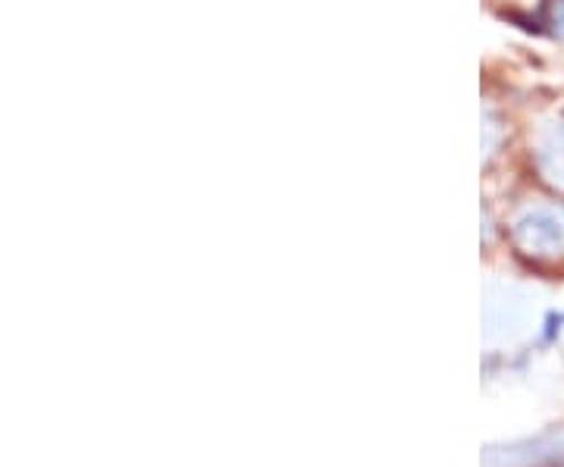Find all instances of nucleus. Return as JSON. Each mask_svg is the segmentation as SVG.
<instances>
[{
	"label": "nucleus",
	"instance_id": "obj_4",
	"mask_svg": "<svg viewBox=\"0 0 564 467\" xmlns=\"http://www.w3.org/2000/svg\"><path fill=\"white\" fill-rule=\"evenodd\" d=\"M505 3H530V0H505Z\"/></svg>",
	"mask_w": 564,
	"mask_h": 467
},
{
	"label": "nucleus",
	"instance_id": "obj_3",
	"mask_svg": "<svg viewBox=\"0 0 564 467\" xmlns=\"http://www.w3.org/2000/svg\"><path fill=\"white\" fill-rule=\"evenodd\" d=\"M555 22L562 25L558 32H562V35H564V0H555Z\"/></svg>",
	"mask_w": 564,
	"mask_h": 467
},
{
	"label": "nucleus",
	"instance_id": "obj_1",
	"mask_svg": "<svg viewBox=\"0 0 564 467\" xmlns=\"http://www.w3.org/2000/svg\"><path fill=\"white\" fill-rule=\"evenodd\" d=\"M511 242L536 264L564 261V202H530L518 207L511 217Z\"/></svg>",
	"mask_w": 564,
	"mask_h": 467
},
{
	"label": "nucleus",
	"instance_id": "obj_2",
	"mask_svg": "<svg viewBox=\"0 0 564 467\" xmlns=\"http://www.w3.org/2000/svg\"><path fill=\"white\" fill-rule=\"evenodd\" d=\"M530 161L545 185L564 192V110L540 120L530 135Z\"/></svg>",
	"mask_w": 564,
	"mask_h": 467
}]
</instances>
